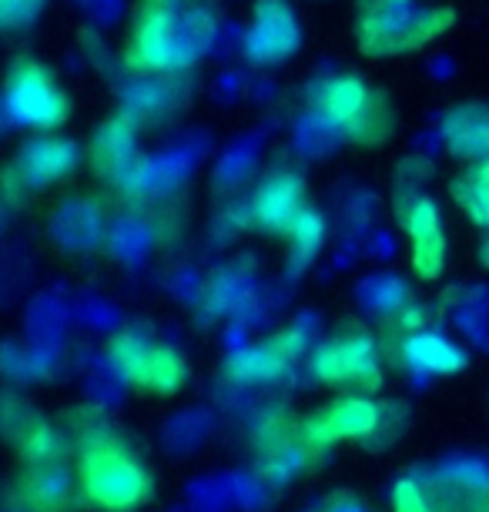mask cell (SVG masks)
Here are the masks:
<instances>
[{
  "label": "cell",
  "instance_id": "1",
  "mask_svg": "<svg viewBox=\"0 0 489 512\" xmlns=\"http://www.w3.org/2000/svg\"><path fill=\"white\" fill-rule=\"evenodd\" d=\"M218 34L215 0H138L124 64L141 74H178L208 54Z\"/></svg>",
  "mask_w": 489,
  "mask_h": 512
},
{
  "label": "cell",
  "instance_id": "2",
  "mask_svg": "<svg viewBox=\"0 0 489 512\" xmlns=\"http://www.w3.org/2000/svg\"><path fill=\"white\" fill-rule=\"evenodd\" d=\"M71 442L78 446V486L84 499L108 512H131L151 499L155 479L101 415H71Z\"/></svg>",
  "mask_w": 489,
  "mask_h": 512
},
{
  "label": "cell",
  "instance_id": "3",
  "mask_svg": "<svg viewBox=\"0 0 489 512\" xmlns=\"http://www.w3.org/2000/svg\"><path fill=\"white\" fill-rule=\"evenodd\" d=\"M453 24L456 14L449 7H376V11H359L356 41L366 57H399L433 44Z\"/></svg>",
  "mask_w": 489,
  "mask_h": 512
},
{
  "label": "cell",
  "instance_id": "4",
  "mask_svg": "<svg viewBox=\"0 0 489 512\" xmlns=\"http://www.w3.org/2000/svg\"><path fill=\"white\" fill-rule=\"evenodd\" d=\"M429 164L419 168L416 175L409 171V164H399V191H396V221L412 241V272L426 282L443 275L446 268V235L443 221H439L436 201L423 195L419 185L429 178Z\"/></svg>",
  "mask_w": 489,
  "mask_h": 512
},
{
  "label": "cell",
  "instance_id": "5",
  "mask_svg": "<svg viewBox=\"0 0 489 512\" xmlns=\"http://www.w3.org/2000/svg\"><path fill=\"white\" fill-rule=\"evenodd\" d=\"M104 352H108V362L121 375V382L138 392L175 395L188 382V365L171 345L151 342V338L131 332V328L111 335Z\"/></svg>",
  "mask_w": 489,
  "mask_h": 512
},
{
  "label": "cell",
  "instance_id": "6",
  "mask_svg": "<svg viewBox=\"0 0 489 512\" xmlns=\"http://www.w3.org/2000/svg\"><path fill=\"white\" fill-rule=\"evenodd\" d=\"M312 375L322 385L345 389L356 395H372L382 385L379 369V342L362 328H342L332 338H325L312 352Z\"/></svg>",
  "mask_w": 489,
  "mask_h": 512
},
{
  "label": "cell",
  "instance_id": "7",
  "mask_svg": "<svg viewBox=\"0 0 489 512\" xmlns=\"http://www.w3.org/2000/svg\"><path fill=\"white\" fill-rule=\"evenodd\" d=\"M4 104L14 124L37 128V131H51L57 124H64L67 114H71L67 91L57 84V77L47 71L44 64L31 61V57H21V61L11 67Z\"/></svg>",
  "mask_w": 489,
  "mask_h": 512
},
{
  "label": "cell",
  "instance_id": "8",
  "mask_svg": "<svg viewBox=\"0 0 489 512\" xmlns=\"http://www.w3.org/2000/svg\"><path fill=\"white\" fill-rule=\"evenodd\" d=\"M252 446H255V466L275 482L292 479L302 466H312L322 456L312 446L305 422L295 419L289 409L265 412L252 432Z\"/></svg>",
  "mask_w": 489,
  "mask_h": 512
},
{
  "label": "cell",
  "instance_id": "9",
  "mask_svg": "<svg viewBox=\"0 0 489 512\" xmlns=\"http://www.w3.org/2000/svg\"><path fill=\"white\" fill-rule=\"evenodd\" d=\"M305 432H309L312 446L325 452L329 446L339 442H362V439H376L386 425V409L379 402H372L369 395H342L322 409H315L305 415Z\"/></svg>",
  "mask_w": 489,
  "mask_h": 512
},
{
  "label": "cell",
  "instance_id": "10",
  "mask_svg": "<svg viewBox=\"0 0 489 512\" xmlns=\"http://www.w3.org/2000/svg\"><path fill=\"white\" fill-rule=\"evenodd\" d=\"M305 345H309L305 328H282V332H275L268 342L235 352L232 359L225 362L222 375L232 385H242V389L272 385L292 372V365L305 352Z\"/></svg>",
  "mask_w": 489,
  "mask_h": 512
},
{
  "label": "cell",
  "instance_id": "11",
  "mask_svg": "<svg viewBox=\"0 0 489 512\" xmlns=\"http://www.w3.org/2000/svg\"><path fill=\"white\" fill-rule=\"evenodd\" d=\"M302 27L289 0H255L245 31V57L258 67H278L299 51Z\"/></svg>",
  "mask_w": 489,
  "mask_h": 512
},
{
  "label": "cell",
  "instance_id": "12",
  "mask_svg": "<svg viewBox=\"0 0 489 512\" xmlns=\"http://www.w3.org/2000/svg\"><path fill=\"white\" fill-rule=\"evenodd\" d=\"M305 208V181L292 168H272L248 198V218L272 235H289Z\"/></svg>",
  "mask_w": 489,
  "mask_h": 512
},
{
  "label": "cell",
  "instance_id": "13",
  "mask_svg": "<svg viewBox=\"0 0 489 512\" xmlns=\"http://www.w3.org/2000/svg\"><path fill=\"white\" fill-rule=\"evenodd\" d=\"M436 512H473L489 496V469L479 462H453L423 479Z\"/></svg>",
  "mask_w": 489,
  "mask_h": 512
},
{
  "label": "cell",
  "instance_id": "14",
  "mask_svg": "<svg viewBox=\"0 0 489 512\" xmlns=\"http://www.w3.org/2000/svg\"><path fill=\"white\" fill-rule=\"evenodd\" d=\"M134 144H138V121L131 114H118V118L104 121L88 151L94 175L118 188L121 178L128 175V168L138 161V148Z\"/></svg>",
  "mask_w": 489,
  "mask_h": 512
},
{
  "label": "cell",
  "instance_id": "15",
  "mask_svg": "<svg viewBox=\"0 0 489 512\" xmlns=\"http://www.w3.org/2000/svg\"><path fill=\"white\" fill-rule=\"evenodd\" d=\"M78 492L81 486L71 482L64 466H24L14 486V499L24 512H71Z\"/></svg>",
  "mask_w": 489,
  "mask_h": 512
},
{
  "label": "cell",
  "instance_id": "16",
  "mask_svg": "<svg viewBox=\"0 0 489 512\" xmlns=\"http://www.w3.org/2000/svg\"><path fill=\"white\" fill-rule=\"evenodd\" d=\"M376 91L379 88H369L356 74L329 77L319 88V94H315V111H319V118L329 124V128H335L345 138V131L366 114L372 98H376Z\"/></svg>",
  "mask_w": 489,
  "mask_h": 512
},
{
  "label": "cell",
  "instance_id": "17",
  "mask_svg": "<svg viewBox=\"0 0 489 512\" xmlns=\"http://www.w3.org/2000/svg\"><path fill=\"white\" fill-rule=\"evenodd\" d=\"M81 148L64 138H37L27 141L17 154V168H11L24 185H51L78 168Z\"/></svg>",
  "mask_w": 489,
  "mask_h": 512
},
{
  "label": "cell",
  "instance_id": "18",
  "mask_svg": "<svg viewBox=\"0 0 489 512\" xmlns=\"http://www.w3.org/2000/svg\"><path fill=\"white\" fill-rule=\"evenodd\" d=\"M446 151L459 161H489V104H459L443 118Z\"/></svg>",
  "mask_w": 489,
  "mask_h": 512
},
{
  "label": "cell",
  "instance_id": "19",
  "mask_svg": "<svg viewBox=\"0 0 489 512\" xmlns=\"http://www.w3.org/2000/svg\"><path fill=\"white\" fill-rule=\"evenodd\" d=\"M188 94L175 81V74H148L145 81L131 84L124 94V114L134 121H171L185 108Z\"/></svg>",
  "mask_w": 489,
  "mask_h": 512
},
{
  "label": "cell",
  "instance_id": "20",
  "mask_svg": "<svg viewBox=\"0 0 489 512\" xmlns=\"http://www.w3.org/2000/svg\"><path fill=\"white\" fill-rule=\"evenodd\" d=\"M396 355H402V362L409 369L426 375H453L466 369V352L456 342H449L443 332H433V328L412 332L396 349Z\"/></svg>",
  "mask_w": 489,
  "mask_h": 512
},
{
  "label": "cell",
  "instance_id": "21",
  "mask_svg": "<svg viewBox=\"0 0 489 512\" xmlns=\"http://www.w3.org/2000/svg\"><path fill=\"white\" fill-rule=\"evenodd\" d=\"M449 195L476 228L489 231V161H473L466 171H459Z\"/></svg>",
  "mask_w": 489,
  "mask_h": 512
},
{
  "label": "cell",
  "instance_id": "22",
  "mask_svg": "<svg viewBox=\"0 0 489 512\" xmlns=\"http://www.w3.org/2000/svg\"><path fill=\"white\" fill-rule=\"evenodd\" d=\"M396 131V108L382 91H376V98L366 108V114L345 131V138L352 144H362V148H376V144H386Z\"/></svg>",
  "mask_w": 489,
  "mask_h": 512
},
{
  "label": "cell",
  "instance_id": "23",
  "mask_svg": "<svg viewBox=\"0 0 489 512\" xmlns=\"http://www.w3.org/2000/svg\"><path fill=\"white\" fill-rule=\"evenodd\" d=\"M285 238H289V245H292L295 265H305L309 258H315V251H319L325 241V218L315 208H305Z\"/></svg>",
  "mask_w": 489,
  "mask_h": 512
},
{
  "label": "cell",
  "instance_id": "24",
  "mask_svg": "<svg viewBox=\"0 0 489 512\" xmlns=\"http://www.w3.org/2000/svg\"><path fill=\"white\" fill-rule=\"evenodd\" d=\"M392 512H436L423 479H399L392 489Z\"/></svg>",
  "mask_w": 489,
  "mask_h": 512
},
{
  "label": "cell",
  "instance_id": "25",
  "mask_svg": "<svg viewBox=\"0 0 489 512\" xmlns=\"http://www.w3.org/2000/svg\"><path fill=\"white\" fill-rule=\"evenodd\" d=\"M41 7L44 0H0V21L7 31H17V27L31 24L41 14Z\"/></svg>",
  "mask_w": 489,
  "mask_h": 512
},
{
  "label": "cell",
  "instance_id": "26",
  "mask_svg": "<svg viewBox=\"0 0 489 512\" xmlns=\"http://www.w3.org/2000/svg\"><path fill=\"white\" fill-rule=\"evenodd\" d=\"M319 512H366V509H362L352 496H345V492H342V496H332L329 502H325Z\"/></svg>",
  "mask_w": 489,
  "mask_h": 512
},
{
  "label": "cell",
  "instance_id": "27",
  "mask_svg": "<svg viewBox=\"0 0 489 512\" xmlns=\"http://www.w3.org/2000/svg\"><path fill=\"white\" fill-rule=\"evenodd\" d=\"M396 4H412V0H359V11H376V7H396Z\"/></svg>",
  "mask_w": 489,
  "mask_h": 512
},
{
  "label": "cell",
  "instance_id": "28",
  "mask_svg": "<svg viewBox=\"0 0 489 512\" xmlns=\"http://www.w3.org/2000/svg\"><path fill=\"white\" fill-rule=\"evenodd\" d=\"M479 265L489 268V231L483 235V241H479Z\"/></svg>",
  "mask_w": 489,
  "mask_h": 512
},
{
  "label": "cell",
  "instance_id": "29",
  "mask_svg": "<svg viewBox=\"0 0 489 512\" xmlns=\"http://www.w3.org/2000/svg\"><path fill=\"white\" fill-rule=\"evenodd\" d=\"M473 512H489V496H486V499H483V502H479V506H476V509H473Z\"/></svg>",
  "mask_w": 489,
  "mask_h": 512
}]
</instances>
